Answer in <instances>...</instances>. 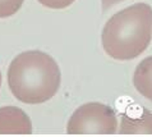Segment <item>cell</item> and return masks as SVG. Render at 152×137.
<instances>
[{
  "instance_id": "2",
  "label": "cell",
  "mask_w": 152,
  "mask_h": 137,
  "mask_svg": "<svg viewBox=\"0 0 152 137\" xmlns=\"http://www.w3.org/2000/svg\"><path fill=\"white\" fill-rule=\"evenodd\" d=\"M152 38V8L133 4L115 13L102 29V48L116 60H132L148 48Z\"/></svg>"
},
{
  "instance_id": "10",
  "label": "cell",
  "mask_w": 152,
  "mask_h": 137,
  "mask_svg": "<svg viewBox=\"0 0 152 137\" xmlns=\"http://www.w3.org/2000/svg\"><path fill=\"white\" fill-rule=\"evenodd\" d=\"M0 86H1V73H0Z\"/></svg>"
},
{
  "instance_id": "7",
  "label": "cell",
  "mask_w": 152,
  "mask_h": 137,
  "mask_svg": "<svg viewBox=\"0 0 152 137\" xmlns=\"http://www.w3.org/2000/svg\"><path fill=\"white\" fill-rule=\"evenodd\" d=\"M23 0H0V18L15 14L20 9Z\"/></svg>"
},
{
  "instance_id": "1",
  "label": "cell",
  "mask_w": 152,
  "mask_h": 137,
  "mask_svg": "<svg viewBox=\"0 0 152 137\" xmlns=\"http://www.w3.org/2000/svg\"><path fill=\"white\" fill-rule=\"evenodd\" d=\"M61 82L58 63L40 50L18 54L8 68V85L13 96L24 104H41L55 96Z\"/></svg>"
},
{
  "instance_id": "9",
  "label": "cell",
  "mask_w": 152,
  "mask_h": 137,
  "mask_svg": "<svg viewBox=\"0 0 152 137\" xmlns=\"http://www.w3.org/2000/svg\"><path fill=\"white\" fill-rule=\"evenodd\" d=\"M123 1V0H101V5H102V9H109V8H111L113 5H115V4Z\"/></svg>"
},
{
  "instance_id": "6",
  "label": "cell",
  "mask_w": 152,
  "mask_h": 137,
  "mask_svg": "<svg viewBox=\"0 0 152 137\" xmlns=\"http://www.w3.org/2000/svg\"><path fill=\"white\" fill-rule=\"evenodd\" d=\"M133 85L137 91L152 101V57L143 59L133 74Z\"/></svg>"
},
{
  "instance_id": "8",
  "label": "cell",
  "mask_w": 152,
  "mask_h": 137,
  "mask_svg": "<svg viewBox=\"0 0 152 137\" xmlns=\"http://www.w3.org/2000/svg\"><path fill=\"white\" fill-rule=\"evenodd\" d=\"M74 1L75 0H39V3H41L44 7L51 8V9H64Z\"/></svg>"
},
{
  "instance_id": "3",
  "label": "cell",
  "mask_w": 152,
  "mask_h": 137,
  "mask_svg": "<svg viewBox=\"0 0 152 137\" xmlns=\"http://www.w3.org/2000/svg\"><path fill=\"white\" fill-rule=\"evenodd\" d=\"M116 130L115 112L101 102H87L79 106L66 124L69 135H113Z\"/></svg>"
},
{
  "instance_id": "5",
  "label": "cell",
  "mask_w": 152,
  "mask_h": 137,
  "mask_svg": "<svg viewBox=\"0 0 152 137\" xmlns=\"http://www.w3.org/2000/svg\"><path fill=\"white\" fill-rule=\"evenodd\" d=\"M121 135H152V113L147 109L141 110L139 115L124 114L119 128Z\"/></svg>"
},
{
  "instance_id": "4",
  "label": "cell",
  "mask_w": 152,
  "mask_h": 137,
  "mask_svg": "<svg viewBox=\"0 0 152 137\" xmlns=\"http://www.w3.org/2000/svg\"><path fill=\"white\" fill-rule=\"evenodd\" d=\"M31 132V119L22 109L15 106L0 108V133L29 135Z\"/></svg>"
}]
</instances>
